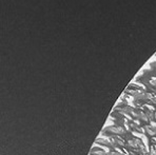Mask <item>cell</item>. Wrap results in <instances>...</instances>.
Listing matches in <instances>:
<instances>
[{"mask_svg": "<svg viewBox=\"0 0 156 155\" xmlns=\"http://www.w3.org/2000/svg\"><path fill=\"white\" fill-rule=\"evenodd\" d=\"M105 132H108V133H113V134H123L125 133V130L122 129V128L120 127H115V126H112V127H108L105 128Z\"/></svg>", "mask_w": 156, "mask_h": 155, "instance_id": "cell-1", "label": "cell"}, {"mask_svg": "<svg viewBox=\"0 0 156 155\" xmlns=\"http://www.w3.org/2000/svg\"><path fill=\"white\" fill-rule=\"evenodd\" d=\"M135 99L137 100H144V99H152V96L148 93H139V92H136V94L134 95Z\"/></svg>", "mask_w": 156, "mask_h": 155, "instance_id": "cell-2", "label": "cell"}, {"mask_svg": "<svg viewBox=\"0 0 156 155\" xmlns=\"http://www.w3.org/2000/svg\"><path fill=\"white\" fill-rule=\"evenodd\" d=\"M96 143H102V145H105V146H110V147H114V143L111 140H109V138H100V139H97Z\"/></svg>", "mask_w": 156, "mask_h": 155, "instance_id": "cell-3", "label": "cell"}, {"mask_svg": "<svg viewBox=\"0 0 156 155\" xmlns=\"http://www.w3.org/2000/svg\"><path fill=\"white\" fill-rule=\"evenodd\" d=\"M146 131L148 134H150V135H156V126H146Z\"/></svg>", "mask_w": 156, "mask_h": 155, "instance_id": "cell-4", "label": "cell"}, {"mask_svg": "<svg viewBox=\"0 0 156 155\" xmlns=\"http://www.w3.org/2000/svg\"><path fill=\"white\" fill-rule=\"evenodd\" d=\"M92 154H95V155H105V152L104 150L99 149V148H95V149L92 150Z\"/></svg>", "mask_w": 156, "mask_h": 155, "instance_id": "cell-5", "label": "cell"}, {"mask_svg": "<svg viewBox=\"0 0 156 155\" xmlns=\"http://www.w3.org/2000/svg\"><path fill=\"white\" fill-rule=\"evenodd\" d=\"M112 140H113L114 145H117V146H123V145H125L123 140L120 139L119 137H113V138H112Z\"/></svg>", "mask_w": 156, "mask_h": 155, "instance_id": "cell-6", "label": "cell"}, {"mask_svg": "<svg viewBox=\"0 0 156 155\" xmlns=\"http://www.w3.org/2000/svg\"><path fill=\"white\" fill-rule=\"evenodd\" d=\"M132 128H133V129H134L136 132H139V133H143V131H144L143 129H140V128H139L138 126H136V125H132Z\"/></svg>", "mask_w": 156, "mask_h": 155, "instance_id": "cell-7", "label": "cell"}, {"mask_svg": "<svg viewBox=\"0 0 156 155\" xmlns=\"http://www.w3.org/2000/svg\"><path fill=\"white\" fill-rule=\"evenodd\" d=\"M109 155H123V154L120 153V152H111Z\"/></svg>", "mask_w": 156, "mask_h": 155, "instance_id": "cell-8", "label": "cell"}, {"mask_svg": "<svg viewBox=\"0 0 156 155\" xmlns=\"http://www.w3.org/2000/svg\"><path fill=\"white\" fill-rule=\"evenodd\" d=\"M151 155H156V150L154 148H151Z\"/></svg>", "mask_w": 156, "mask_h": 155, "instance_id": "cell-9", "label": "cell"}, {"mask_svg": "<svg viewBox=\"0 0 156 155\" xmlns=\"http://www.w3.org/2000/svg\"><path fill=\"white\" fill-rule=\"evenodd\" d=\"M151 85L156 86V79H153V80H151Z\"/></svg>", "mask_w": 156, "mask_h": 155, "instance_id": "cell-10", "label": "cell"}, {"mask_svg": "<svg viewBox=\"0 0 156 155\" xmlns=\"http://www.w3.org/2000/svg\"><path fill=\"white\" fill-rule=\"evenodd\" d=\"M151 101H152L153 104H156V97H154V98H152V99H151Z\"/></svg>", "mask_w": 156, "mask_h": 155, "instance_id": "cell-11", "label": "cell"}, {"mask_svg": "<svg viewBox=\"0 0 156 155\" xmlns=\"http://www.w3.org/2000/svg\"><path fill=\"white\" fill-rule=\"evenodd\" d=\"M154 117H155V119H156V113H155V116H154Z\"/></svg>", "mask_w": 156, "mask_h": 155, "instance_id": "cell-12", "label": "cell"}]
</instances>
